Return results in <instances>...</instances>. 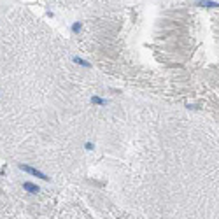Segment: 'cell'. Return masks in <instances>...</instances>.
Wrapping results in <instances>:
<instances>
[{
  "instance_id": "cell-1",
  "label": "cell",
  "mask_w": 219,
  "mask_h": 219,
  "mask_svg": "<svg viewBox=\"0 0 219 219\" xmlns=\"http://www.w3.org/2000/svg\"><path fill=\"white\" fill-rule=\"evenodd\" d=\"M19 168H21L23 172H27V174L35 175V177H39V179H42V181H48V179H49V177L44 174V172H40V170H37V168H33V167H28V165H19Z\"/></svg>"
},
{
  "instance_id": "cell-7",
  "label": "cell",
  "mask_w": 219,
  "mask_h": 219,
  "mask_svg": "<svg viewBox=\"0 0 219 219\" xmlns=\"http://www.w3.org/2000/svg\"><path fill=\"white\" fill-rule=\"evenodd\" d=\"M84 147H86V149H93V144H91V142H86V144H84Z\"/></svg>"
},
{
  "instance_id": "cell-4",
  "label": "cell",
  "mask_w": 219,
  "mask_h": 219,
  "mask_svg": "<svg viewBox=\"0 0 219 219\" xmlns=\"http://www.w3.org/2000/svg\"><path fill=\"white\" fill-rule=\"evenodd\" d=\"M74 61H76V63H79L81 67H86V68H89V67H91V63H89V61L82 60V58H79V56H74Z\"/></svg>"
},
{
  "instance_id": "cell-2",
  "label": "cell",
  "mask_w": 219,
  "mask_h": 219,
  "mask_svg": "<svg viewBox=\"0 0 219 219\" xmlns=\"http://www.w3.org/2000/svg\"><path fill=\"white\" fill-rule=\"evenodd\" d=\"M196 7H209V9H216V7H219V4H217V2H214V0H198Z\"/></svg>"
},
{
  "instance_id": "cell-5",
  "label": "cell",
  "mask_w": 219,
  "mask_h": 219,
  "mask_svg": "<svg viewBox=\"0 0 219 219\" xmlns=\"http://www.w3.org/2000/svg\"><path fill=\"white\" fill-rule=\"evenodd\" d=\"M91 104H95V105H105V104H107V100L100 98V97H91Z\"/></svg>"
},
{
  "instance_id": "cell-6",
  "label": "cell",
  "mask_w": 219,
  "mask_h": 219,
  "mask_svg": "<svg viewBox=\"0 0 219 219\" xmlns=\"http://www.w3.org/2000/svg\"><path fill=\"white\" fill-rule=\"evenodd\" d=\"M81 28H82L81 23H74V25H72V32L77 33V32H81Z\"/></svg>"
},
{
  "instance_id": "cell-3",
  "label": "cell",
  "mask_w": 219,
  "mask_h": 219,
  "mask_svg": "<svg viewBox=\"0 0 219 219\" xmlns=\"http://www.w3.org/2000/svg\"><path fill=\"white\" fill-rule=\"evenodd\" d=\"M23 189H27L28 193H39L40 191V188L37 184H33V182H23Z\"/></svg>"
}]
</instances>
